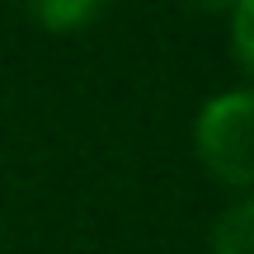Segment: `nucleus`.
I'll list each match as a JSON object with an SVG mask.
<instances>
[{
  "label": "nucleus",
  "instance_id": "5",
  "mask_svg": "<svg viewBox=\"0 0 254 254\" xmlns=\"http://www.w3.org/2000/svg\"><path fill=\"white\" fill-rule=\"evenodd\" d=\"M189 9H198V14H226L231 0H184Z\"/></svg>",
  "mask_w": 254,
  "mask_h": 254
},
{
  "label": "nucleus",
  "instance_id": "1",
  "mask_svg": "<svg viewBox=\"0 0 254 254\" xmlns=\"http://www.w3.org/2000/svg\"><path fill=\"white\" fill-rule=\"evenodd\" d=\"M193 151L198 165L231 189L236 198H245L254 184V99L245 85H231L202 99L198 118H193Z\"/></svg>",
  "mask_w": 254,
  "mask_h": 254
},
{
  "label": "nucleus",
  "instance_id": "2",
  "mask_svg": "<svg viewBox=\"0 0 254 254\" xmlns=\"http://www.w3.org/2000/svg\"><path fill=\"white\" fill-rule=\"evenodd\" d=\"M207 245H212V254H254V202H250V193L236 198L226 212H217Z\"/></svg>",
  "mask_w": 254,
  "mask_h": 254
},
{
  "label": "nucleus",
  "instance_id": "3",
  "mask_svg": "<svg viewBox=\"0 0 254 254\" xmlns=\"http://www.w3.org/2000/svg\"><path fill=\"white\" fill-rule=\"evenodd\" d=\"M28 9L47 33H80L109 9V0H28Z\"/></svg>",
  "mask_w": 254,
  "mask_h": 254
},
{
  "label": "nucleus",
  "instance_id": "4",
  "mask_svg": "<svg viewBox=\"0 0 254 254\" xmlns=\"http://www.w3.org/2000/svg\"><path fill=\"white\" fill-rule=\"evenodd\" d=\"M250 19H254V0H231L226 24H231V57H236V71L250 75L254 66V38H250Z\"/></svg>",
  "mask_w": 254,
  "mask_h": 254
}]
</instances>
